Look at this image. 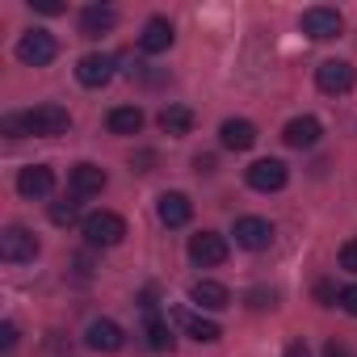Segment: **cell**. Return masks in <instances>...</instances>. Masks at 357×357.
Instances as JSON below:
<instances>
[{"label":"cell","mask_w":357,"mask_h":357,"mask_svg":"<svg viewBox=\"0 0 357 357\" xmlns=\"http://www.w3.org/2000/svg\"><path fill=\"white\" fill-rule=\"evenodd\" d=\"M194 164H198V172H215V160H211V155H198Z\"/></svg>","instance_id":"cell-32"},{"label":"cell","mask_w":357,"mask_h":357,"mask_svg":"<svg viewBox=\"0 0 357 357\" xmlns=\"http://www.w3.org/2000/svg\"><path fill=\"white\" fill-rule=\"evenodd\" d=\"M84 240H89L93 248H114V244L126 240V219L114 215V211H93V215L84 219Z\"/></svg>","instance_id":"cell-2"},{"label":"cell","mask_w":357,"mask_h":357,"mask_svg":"<svg viewBox=\"0 0 357 357\" xmlns=\"http://www.w3.org/2000/svg\"><path fill=\"white\" fill-rule=\"evenodd\" d=\"M55 55H59V43L47 30H26L17 38V59L26 68H47V63H55Z\"/></svg>","instance_id":"cell-3"},{"label":"cell","mask_w":357,"mask_h":357,"mask_svg":"<svg viewBox=\"0 0 357 357\" xmlns=\"http://www.w3.org/2000/svg\"><path fill=\"white\" fill-rule=\"evenodd\" d=\"M147 349H155V353H168V349H172V328H168V319L147 315Z\"/></svg>","instance_id":"cell-23"},{"label":"cell","mask_w":357,"mask_h":357,"mask_svg":"<svg viewBox=\"0 0 357 357\" xmlns=\"http://www.w3.org/2000/svg\"><path fill=\"white\" fill-rule=\"evenodd\" d=\"M244 181L257 190V194H278L286 181H290V168L282 160H257L244 168Z\"/></svg>","instance_id":"cell-6"},{"label":"cell","mask_w":357,"mask_h":357,"mask_svg":"<svg viewBox=\"0 0 357 357\" xmlns=\"http://www.w3.org/2000/svg\"><path fill=\"white\" fill-rule=\"evenodd\" d=\"M227 257H231V248H227V240H223L219 231H198V236H190V261H194V265L215 269V265H223Z\"/></svg>","instance_id":"cell-7"},{"label":"cell","mask_w":357,"mask_h":357,"mask_svg":"<svg viewBox=\"0 0 357 357\" xmlns=\"http://www.w3.org/2000/svg\"><path fill=\"white\" fill-rule=\"evenodd\" d=\"M155 215H160L164 227H185V223L194 219V202H190L185 194H160Z\"/></svg>","instance_id":"cell-14"},{"label":"cell","mask_w":357,"mask_h":357,"mask_svg":"<svg viewBox=\"0 0 357 357\" xmlns=\"http://www.w3.org/2000/svg\"><path fill=\"white\" fill-rule=\"evenodd\" d=\"M176 319H181V328H185L194 340H202V344H211V340H219V336H223V328H219L215 319H202V315H190V311H181Z\"/></svg>","instance_id":"cell-22"},{"label":"cell","mask_w":357,"mask_h":357,"mask_svg":"<svg viewBox=\"0 0 357 357\" xmlns=\"http://www.w3.org/2000/svg\"><path fill=\"white\" fill-rule=\"evenodd\" d=\"M38 257V236L26 231V227H5L0 231V261L9 265H26Z\"/></svg>","instance_id":"cell-4"},{"label":"cell","mask_w":357,"mask_h":357,"mask_svg":"<svg viewBox=\"0 0 357 357\" xmlns=\"http://www.w3.org/2000/svg\"><path fill=\"white\" fill-rule=\"evenodd\" d=\"M353 80H357V72H353L349 59H324V63L315 68V84H319V93H328V97H344V93L353 89Z\"/></svg>","instance_id":"cell-5"},{"label":"cell","mask_w":357,"mask_h":357,"mask_svg":"<svg viewBox=\"0 0 357 357\" xmlns=\"http://www.w3.org/2000/svg\"><path fill=\"white\" fill-rule=\"evenodd\" d=\"M105 185H109V176H105L101 164H89V160H84V164L72 168V194H76V198H97Z\"/></svg>","instance_id":"cell-12"},{"label":"cell","mask_w":357,"mask_h":357,"mask_svg":"<svg viewBox=\"0 0 357 357\" xmlns=\"http://www.w3.org/2000/svg\"><path fill=\"white\" fill-rule=\"evenodd\" d=\"M160 126H164V135L181 139V135L194 130V109H190V105H164V109H160Z\"/></svg>","instance_id":"cell-20"},{"label":"cell","mask_w":357,"mask_h":357,"mask_svg":"<svg viewBox=\"0 0 357 357\" xmlns=\"http://www.w3.org/2000/svg\"><path fill=\"white\" fill-rule=\"evenodd\" d=\"M68 126H72V114L63 105H34L26 114H9L5 118V135L9 139H22V135L55 139V135H68Z\"/></svg>","instance_id":"cell-1"},{"label":"cell","mask_w":357,"mask_h":357,"mask_svg":"<svg viewBox=\"0 0 357 357\" xmlns=\"http://www.w3.org/2000/svg\"><path fill=\"white\" fill-rule=\"evenodd\" d=\"M13 344H17V324H0V349L9 353Z\"/></svg>","instance_id":"cell-26"},{"label":"cell","mask_w":357,"mask_h":357,"mask_svg":"<svg viewBox=\"0 0 357 357\" xmlns=\"http://www.w3.org/2000/svg\"><path fill=\"white\" fill-rule=\"evenodd\" d=\"M236 244L240 248H248V252H265L269 244H273V223L269 219H261V215H244V219H236Z\"/></svg>","instance_id":"cell-8"},{"label":"cell","mask_w":357,"mask_h":357,"mask_svg":"<svg viewBox=\"0 0 357 357\" xmlns=\"http://www.w3.org/2000/svg\"><path fill=\"white\" fill-rule=\"evenodd\" d=\"M340 307L357 319V286H344V290H340Z\"/></svg>","instance_id":"cell-27"},{"label":"cell","mask_w":357,"mask_h":357,"mask_svg":"<svg viewBox=\"0 0 357 357\" xmlns=\"http://www.w3.org/2000/svg\"><path fill=\"white\" fill-rule=\"evenodd\" d=\"M51 190H55V172H51L47 164H30V168L17 172V194H22V198L38 202V198H47Z\"/></svg>","instance_id":"cell-10"},{"label":"cell","mask_w":357,"mask_h":357,"mask_svg":"<svg viewBox=\"0 0 357 357\" xmlns=\"http://www.w3.org/2000/svg\"><path fill=\"white\" fill-rule=\"evenodd\" d=\"M340 26H344V22H340V13H336V9H328V5H315V9H307V13H303V34H311V38H319V43H324V38H336V34H340Z\"/></svg>","instance_id":"cell-11"},{"label":"cell","mask_w":357,"mask_h":357,"mask_svg":"<svg viewBox=\"0 0 357 357\" xmlns=\"http://www.w3.org/2000/svg\"><path fill=\"white\" fill-rule=\"evenodd\" d=\"M51 223H55V227H72V223H80V198L72 194V198L51 202Z\"/></svg>","instance_id":"cell-24"},{"label":"cell","mask_w":357,"mask_h":357,"mask_svg":"<svg viewBox=\"0 0 357 357\" xmlns=\"http://www.w3.org/2000/svg\"><path fill=\"white\" fill-rule=\"evenodd\" d=\"M315 294L324 298V307H332V298H340V290H332L328 282H319V286H315Z\"/></svg>","instance_id":"cell-31"},{"label":"cell","mask_w":357,"mask_h":357,"mask_svg":"<svg viewBox=\"0 0 357 357\" xmlns=\"http://www.w3.org/2000/svg\"><path fill=\"white\" fill-rule=\"evenodd\" d=\"M248 303H252V307H273V290H252Z\"/></svg>","instance_id":"cell-29"},{"label":"cell","mask_w":357,"mask_h":357,"mask_svg":"<svg viewBox=\"0 0 357 357\" xmlns=\"http://www.w3.org/2000/svg\"><path fill=\"white\" fill-rule=\"evenodd\" d=\"M340 269H349V273H357V240H349V244L340 248Z\"/></svg>","instance_id":"cell-25"},{"label":"cell","mask_w":357,"mask_h":357,"mask_svg":"<svg viewBox=\"0 0 357 357\" xmlns=\"http://www.w3.org/2000/svg\"><path fill=\"white\" fill-rule=\"evenodd\" d=\"M324 357H344V349H340L336 340H328V344H324Z\"/></svg>","instance_id":"cell-33"},{"label":"cell","mask_w":357,"mask_h":357,"mask_svg":"<svg viewBox=\"0 0 357 357\" xmlns=\"http://www.w3.org/2000/svg\"><path fill=\"white\" fill-rule=\"evenodd\" d=\"M84 344L97 349V353H118V349H122V328H118L114 319H93V324L84 328Z\"/></svg>","instance_id":"cell-15"},{"label":"cell","mask_w":357,"mask_h":357,"mask_svg":"<svg viewBox=\"0 0 357 357\" xmlns=\"http://www.w3.org/2000/svg\"><path fill=\"white\" fill-rule=\"evenodd\" d=\"M190 298H194L198 307H206V311H223V307H231V290H227L223 282H215V278L194 282V286H190Z\"/></svg>","instance_id":"cell-17"},{"label":"cell","mask_w":357,"mask_h":357,"mask_svg":"<svg viewBox=\"0 0 357 357\" xmlns=\"http://www.w3.org/2000/svg\"><path fill=\"white\" fill-rule=\"evenodd\" d=\"M105 126H109V135H139L143 130V109L139 105H118V109H109Z\"/></svg>","instance_id":"cell-21"},{"label":"cell","mask_w":357,"mask_h":357,"mask_svg":"<svg viewBox=\"0 0 357 357\" xmlns=\"http://www.w3.org/2000/svg\"><path fill=\"white\" fill-rule=\"evenodd\" d=\"M282 357H311V349H307V340H290Z\"/></svg>","instance_id":"cell-30"},{"label":"cell","mask_w":357,"mask_h":357,"mask_svg":"<svg viewBox=\"0 0 357 357\" xmlns=\"http://www.w3.org/2000/svg\"><path fill=\"white\" fill-rule=\"evenodd\" d=\"M219 143H223L227 151H248V147L257 143V126H252L248 118H227V122L219 126Z\"/></svg>","instance_id":"cell-16"},{"label":"cell","mask_w":357,"mask_h":357,"mask_svg":"<svg viewBox=\"0 0 357 357\" xmlns=\"http://www.w3.org/2000/svg\"><path fill=\"white\" fill-rule=\"evenodd\" d=\"M319 135H324V126H319V118H311V114H303V118H290V122H286V130H282L286 147H294V151H303V147H315V143H319Z\"/></svg>","instance_id":"cell-13"},{"label":"cell","mask_w":357,"mask_h":357,"mask_svg":"<svg viewBox=\"0 0 357 357\" xmlns=\"http://www.w3.org/2000/svg\"><path fill=\"white\" fill-rule=\"evenodd\" d=\"M139 47H143V55H164L172 47V22L168 17H151L143 26V34H139Z\"/></svg>","instance_id":"cell-18"},{"label":"cell","mask_w":357,"mask_h":357,"mask_svg":"<svg viewBox=\"0 0 357 357\" xmlns=\"http://www.w3.org/2000/svg\"><path fill=\"white\" fill-rule=\"evenodd\" d=\"M114 22H118L114 9H105V5H89V9L80 13V34H84V38H101V34L114 30Z\"/></svg>","instance_id":"cell-19"},{"label":"cell","mask_w":357,"mask_h":357,"mask_svg":"<svg viewBox=\"0 0 357 357\" xmlns=\"http://www.w3.org/2000/svg\"><path fill=\"white\" fill-rule=\"evenodd\" d=\"M30 9H38V13H47V17H55V13H63V5H59V0H30Z\"/></svg>","instance_id":"cell-28"},{"label":"cell","mask_w":357,"mask_h":357,"mask_svg":"<svg viewBox=\"0 0 357 357\" xmlns=\"http://www.w3.org/2000/svg\"><path fill=\"white\" fill-rule=\"evenodd\" d=\"M76 80H80L84 89H101V84H109V80H114V55H105V51L84 55V59L76 63Z\"/></svg>","instance_id":"cell-9"}]
</instances>
